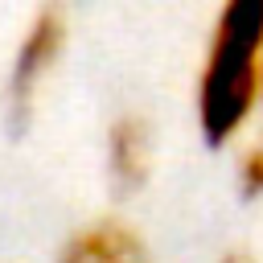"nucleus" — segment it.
<instances>
[{
    "instance_id": "nucleus-1",
    "label": "nucleus",
    "mask_w": 263,
    "mask_h": 263,
    "mask_svg": "<svg viewBox=\"0 0 263 263\" xmlns=\"http://www.w3.org/2000/svg\"><path fill=\"white\" fill-rule=\"evenodd\" d=\"M263 103V0H222L197 70V127L210 148L230 144Z\"/></svg>"
},
{
    "instance_id": "nucleus-2",
    "label": "nucleus",
    "mask_w": 263,
    "mask_h": 263,
    "mask_svg": "<svg viewBox=\"0 0 263 263\" xmlns=\"http://www.w3.org/2000/svg\"><path fill=\"white\" fill-rule=\"evenodd\" d=\"M66 33H70V25H66V12L58 4H45L29 21L21 49H16V62H12V103L16 107L33 103L37 86L45 82V74L58 66V58L66 49Z\"/></svg>"
},
{
    "instance_id": "nucleus-3",
    "label": "nucleus",
    "mask_w": 263,
    "mask_h": 263,
    "mask_svg": "<svg viewBox=\"0 0 263 263\" xmlns=\"http://www.w3.org/2000/svg\"><path fill=\"white\" fill-rule=\"evenodd\" d=\"M58 263H152V255L127 222L99 218L66 238V247L58 251Z\"/></svg>"
},
{
    "instance_id": "nucleus-4",
    "label": "nucleus",
    "mask_w": 263,
    "mask_h": 263,
    "mask_svg": "<svg viewBox=\"0 0 263 263\" xmlns=\"http://www.w3.org/2000/svg\"><path fill=\"white\" fill-rule=\"evenodd\" d=\"M107 168L123 193H136L152 177V127L140 115H119L107 132Z\"/></svg>"
},
{
    "instance_id": "nucleus-5",
    "label": "nucleus",
    "mask_w": 263,
    "mask_h": 263,
    "mask_svg": "<svg viewBox=\"0 0 263 263\" xmlns=\"http://www.w3.org/2000/svg\"><path fill=\"white\" fill-rule=\"evenodd\" d=\"M238 189H242V197H263V140L242 148V156H238Z\"/></svg>"
},
{
    "instance_id": "nucleus-6",
    "label": "nucleus",
    "mask_w": 263,
    "mask_h": 263,
    "mask_svg": "<svg viewBox=\"0 0 263 263\" xmlns=\"http://www.w3.org/2000/svg\"><path fill=\"white\" fill-rule=\"evenodd\" d=\"M218 263H255V255H251V251H226Z\"/></svg>"
}]
</instances>
